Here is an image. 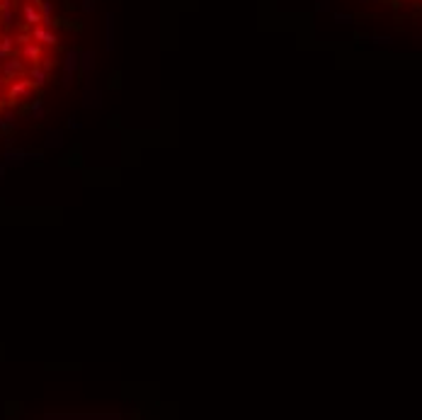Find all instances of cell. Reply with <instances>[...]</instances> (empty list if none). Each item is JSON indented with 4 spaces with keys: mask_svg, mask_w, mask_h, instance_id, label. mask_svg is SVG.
<instances>
[{
    "mask_svg": "<svg viewBox=\"0 0 422 420\" xmlns=\"http://www.w3.org/2000/svg\"><path fill=\"white\" fill-rule=\"evenodd\" d=\"M49 0H0V121L37 100L61 58Z\"/></svg>",
    "mask_w": 422,
    "mask_h": 420,
    "instance_id": "6da1fadb",
    "label": "cell"
}]
</instances>
